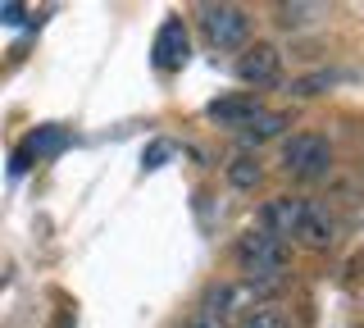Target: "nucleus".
I'll return each instance as SVG.
<instances>
[{
	"instance_id": "obj_1",
	"label": "nucleus",
	"mask_w": 364,
	"mask_h": 328,
	"mask_svg": "<svg viewBox=\"0 0 364 328\" xmlns=\"http://www.w3.org/2000/svg\"><path fill=\"white\" fill-rule=\"evenodd\" d=\"M232 260L250 282H278L291 269V246L282 237H273L269 228H250V233L237 237Z\"/></svg>"
},
{
	"instance_id": "obj_2",
	"label": "nucleus",
	"mask_w": 364,
	"mask_h": 328,
	"mask_svg": "<svg viewBox=\"0 0 364 328\" xmlns=\"http://www.w3.org/2000/svg\"><path fill=\"white\" fill-rule=\"evenodd\" d=\"M282 174L301 178V183H323L333 174V146L318 132H296L282 142Z\"/></svg>"
},
{
	"instance_id": "obj_3",
	"label": "nucleus",
	"mask_w": 364,
	"mask_h": 328,
	"mask_svg": "<svg viewBox=\"0 0 364 328\" xmlns=\"http://www.w3.org/2000/svg\"><path fill=\"white\" fill-rule=\"evenodd\" d=\"M200 28L214 51H237L250 37V14L237 5H200Z\"/></svg>"
},
{
	"instance_id": "obj_4",
	"label": "nucleus",
	"mask_w": 364,
	"mask_h": 328,
	"mask_svg": "<svg viewBox=\"0 0 364 328\" xmlns=\"http://www.w3.org/2000/svg\"><path fill=\"white\" fill-rule=\"evenodd\" d=\"M191 60V41H187V23L182 18H164L151 41V64L159 73H178Z\"/></svg>"
},
{
	"instance_id": "obj_5",
	"label": "nucleus",
	"mask_w": 364,
	"mask_h": 328,
	"mask_svg": "<svg viewBox=\"0 0 364 328\" xmlns=\"http://www.w3.org/2000/svg\"><path fill=\"white\" fill-rule=\"evenodd\" d=\"M237 78H242L246 87H273V83L282 78V51L269 46V41L246 46L242 60H237Z\"/></svg>"
},
{
	"instance_id": "obj_6",
	"label": "nucleus",
	"mask_w": 364,
	"mask_h": 328,
	"mask_svg": "<svg viewBox=\"0 0 364 328\" xmlns=\"http://www.w3.org/2000/svg\"><path fill=\"white\" fill-rule=\"evenodd\" d=\"M291 237H301L310 251H333V246H337V219L328 214V206L305 201V210H301V219H296V233Z\"/></svg>"
},
{
	"instance_id": "obj_7",
	"label": "nucleus",
	"mask_w": 364,
	"mask_h": 328,
	"mask_svg": "<svg viewBox=\"0 0 364 328\" xmlns=\"http://www.w3.org/2000/svg\"><path fill=\"white\" fill-rule=\"evenodd\" d=\"M68 146H73V132L60 128V123H46V128H37L28 142L18 146V155L32 164V160H55L60 151H68Z\"/></svg>"
},
{
	"instance_id": "obj_8",
	"label": "nucleus",
	"mask_w": 364,
	"mask_h": 328,
	"mask_svg": "<svg viewBox=\"0 0 364 328\" xmlns=\"http://www.w3.org/2000/svg\"><path fill=\"white\" fill-rule=\"evenodd\" d=\"M228 305H232V287H210L196 310L182 319V328H228Z\"/></svg>"
},
{
	"instance_id": "obj_9",
	"label": "nucleus",
	"mask_w": 364,
	"mask_h": 328,
	"mask_svg": "<svg viewBox=\"0 0 364 328\" xmlns=\"http://www.w3.org/2000/svg\"><path fill=\"white\" fill-rule=\"evenodd\" d=\"M259 110V100L255 96H219V100H210V105H205V119L210 123H219V128H242V123L250 119Z\"/></svg>"
},
{
	"instance_id": "obj_10",
	"label": "nucleus",
	"mask_w": 364,
	"mask_h": 328,
	"mask_svg": "<svg viewBox=\"0 0 364 328\" xmlns=\"http://www.w3.org/2000/svg\"><path fill=\"white\" fill-rule=\"evenodd\" d=\"M301 210H305V196H273L269 206H264V223L259 228H269L273 237H287L296 233V219H301Z\"/></svg>"
},
{
	"instance_id": "obj_11",
	"label": "nucleus",
	"mask_w": 364,
	"mask_h": 328,
	"mask_svg": "<svg viewBox=\"0 0 364 328\" xmlns=\"http://www.w3.org/2000/svg\"><path fill=\"white\" fill-rule=\"evenodd\" d=\"M282 128H287V115H278V110H264V105H259L237 132H242V146H259V142L282 137Z\"/></svg>"
},
{
	"instance_id": "obj_12",
	"label": "nucleus",
	"mask_w": 364,
	"mask_h": 328,
	"mask_svg": "<svg viewBox=\"0 0 364 328\" xmlns=\"http://www.w3.org/2000/svg\"><path fill=\"white\" fill-rule=\"evenodd\" d=\"M228 183L237 191H255L264 183V164H259V155H237L232 164H228Z\"/></svg>"
},
{
	"instance_id": "obj_13",
	"label": "nucleus",
	"mask_w": 364,
	"mask_h": 328,
	"mask_svg": "<svg viewBox=\"0 0 364 328\" xmlns=\"http://www.w3.org/2000/svg\"><path fill=\"white\" fill-rule=\"evenodd\" d=\"M237 328H296V324H291V314L282 310V305H255V310L242 314Z\"/></svg>"
},
{
	"instance_id": "obj_14",
	"label": "nucleus",
	"mask_w": 364,
	"mask_h": 328,
	"mask_svg": "<svg viewBox=\"0 0 364 328\" xmlns=\"http://www.w3.org/2000/svg\"><path fill=\"white\" fill-rule=\"evenodd\" d=\"M341 83V73H310V78H296L291 83V96H323Z\"/></svg>"
},
{
	"instance_id": "obj_15",
	"label": "nucleus",
	"mask_w": 364,
	"mask_h": 328,
	"mask_svg": "<svg viewBox=\"0 0 364 328\" xmlns=\"http://www.w3.org/2000/svg\"><path fill=\"white\" fill-rule=\"evenodd\" d=\"M310 14H318V5H278L273 9V23L278 28H305Z\"/></svg>"
},
{
	"instance_id": "obj_16",
	"label": "nucleus",
	"mask_w": 364,
	"mask_h": 328,
	"mask_svg": "<svg viewBox=\"0 0 364 328\" xmlns=\"http://www.w3.org/2000/svg\"><path fill=\"white\" fill-rule=\"evenodd\" d=\"M173 151H178L173 142H151V151L141 155V169H146V174H155V169L164 164V160H168V155H173Z\"/></svg>"
},
{
	"instance_id": "obj_17",
	"label": "nucleus",
	"mask_w": 364,
	"mask_h": 328,
	"mask_svg": "<svg viewBox=\"0 0 364 328\" xmlns=\"http://www.w3.org/2000/svg\"><path fill=\"white\" fill-rule=\"evenodd\" d=\"M0 23L23 28V23H32V18H28V9H23V5H0Z\"/></svg>"
}]
</instances>
